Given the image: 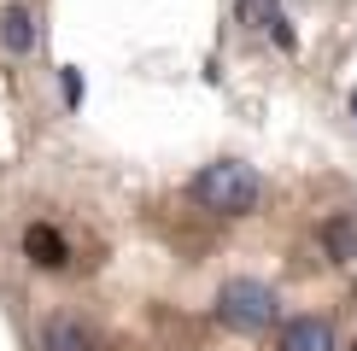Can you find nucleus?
Here are the masks:
<instances>
[{"label":"nucleus","instance_id":"nucleus-4","mask_svg":"<svg viewBox=\"0 0 357 351\" xmlns=\"http://www.w3.org/2000/svg\"><path fill=\"white\" fill-rule=\"evenodd\" d=\"M281 351H334V328L322 316H293L281 328Z\"/></svg>","mask_w":357,"mask_h":351},{"label":"nucleus","instance_id":"nucleus-1","mask_svg":"<svg viewBox=\"0 0 357 351\" xmlns=\"http://www.w3.org/2000/svg\"><path fill=\"white\" fill-rule=\"evenodd\" d=\"M188 194L199 199L205 211H217V217H246L252 205H258V176H252V164L222 158V164H205L199 176H193Z\"/></svg>","mask_w":357,"mask_h":351},{"label":"nucleus","instance_id":"nucleus-2","mask_svg":"<svg viewBox=\"0 0 357 351\" xmlns=\"http://www.w3.org/2000/svg\"><path fill=\"white\" fill-rule=\"evenodd\" d=\"M275 316H281V299H275V287H264V281H252V275H234L229 287L217 292V322L229 334H264V328H275Z\"/></svg>","mask_w":357,"mask_h":351},{"label":"nucleus","instance_id":"nucleus-7","mask_svg":"<svg viewBox=\"0 0 357 351\" xmlns=\"http://www.w3.org/2000/svg\"><path fill=\"white\" fill-rule=\"evenodd\" d=\"M241 29H275L281 24V0H234Z\"/></svg>","mask_w":357,"mask_h":351},{"label":"nucleus","instance_id":"nucleus-10","mask_svg":"<svg viewBox=\"0 0 357 351\" xmlns=\"http://www.w3.org/2000/svg\"><path fill=\"white\" fill-rule=\"evenodd\" d=\"M270 41H275V47H281V53H293V47H299V41H293V29H287V18H281V24L270 29Z\"/></svg>","mask_w":357,"mask_h":351},{"label":"nucleus","instance_id":"nucleus-9","mask_svg":"<svg viewBox=\"0 0 357 351\" xmlns=\"http://www.w3.org/2000/svg\"><path fill=\"white\" fill-rule=\"evenodd\" d=\"M59 88H65V106L77 111V106H82V77H77V65H65V70H59Z\"/></svg>","mask_w":357,"mask_h":351},{"label":"nucleus","instance_id":"nucleus-5","mask_svg":"<svg viewBox=\"0 0 357 351\" xmlns=\"http://www.w3.org/2000/svg\"><path fill=\"white\" fill-rule=\"evenodd\" d=\"M41 351H94L88 340V328L77 316H47V328H41Z\"/></svg>","mask_w":357,"mask_h":351},{"label":"nucleus","instance_id":"nucleus-12","mask_svg":"<svg viewBox=\"0 0 357 351\" xmlns=\"http://www.w3.org/2000/svg\"><path fill=\"white\" fill-rule=\"evenodd\" d=\"M351 351H357V345H351Z\"/></svg>","mask_w":357,"mask_h":351},{"label":"nucleus","instance_id":"nucleus-6","mask_svg":"<svg viewBox=\"0 0 357 351\" xmlns=\"http://www.w3.org/2000/svg\"><path fill=\"white\" fill-rule=\"evenodd\" d=\"M0 47L6 53H29L36 47V24H29L24 6H0Z\"/></svg>","mask_w":357,"mask_h":351},{"label":"nucleus","instance_id":"nucleus-8","mask_svg":"<svg viewBox=\"0 0 357 351\" xmlns=\"http://www.w3.org/2000/svg\"><path fill=\"white\" fill-rule=\"evenodd\" d=\"M322 246H328L334 263H351V258H357V228L334 217V223H322Z\"/></svg>","mask_w":357,"mask_h":351},{"label":"nucleus","instance_id":"nucleus-11","mask_svg":"<svg viewBox=\"0 0 357 351\" xmlns=\"http://www.w3.org/2000/svg\"><path fill=\"white\" fill-rule=\"evenodd\" d=\"M351 123H357V94H351Z\"/></svg>","mask_w":357,"mask_h":351},{"label":"nucleus","instance_id":"nucleus-3","mask_svg":"<svg viewBox=\"0 0 357 351\" xmlns=\"http://www.w3.org/2000/svg\"><path fill=\"white\" fill-rule=\"evenodd\" d=\"M24 258L36 263V270H65V234L53 223H29L24 228Z\"/></svg>","mask_w":357,"mask_h":351}]
</instances>
